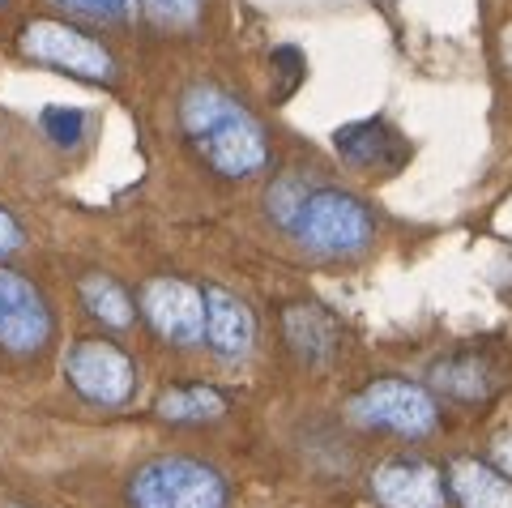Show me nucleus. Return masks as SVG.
<instances>
[{
	"instance_id": "f257e3e1",
	"label": "nucleus",
	"mask_w": 512,
	"mask_h": 508,
	"mask_svg": "<svg viewBox=\"0 0 512 508\" xmlns=\"http://www.w3.org/2000/svg\"><path fill=\"white\" fill-rule=\"evenodd\" d=\"M180 129L205 163L227 180H248L269 163L265 133L252 111L218 86H188L180 99Z\"/></svg>"
},
{
	"instance_id": "f03ea898",
	"label": "nucleus",
	"mask_w": 512,
	"mask_h": 508,
	"mask_svg": "<svg viewBox=\"0 0 512 508\" xmlns=\"http://www.w3.org/2000/svg\"><path fill=\"white\" fill-rule=\"evenodd\" d=\"M133 508H227V483L197 457H150L128 479Z\"/></svg>"
},
{
	"instance_id": "9b49d317",
	"label": "nucleus",
	"mask_w": 512,
	"mask_h": 508,
	"mask_svg": "<svg viewBox=\"0 0 512 508\" xmlns=\"http://www.w3.org/2000/svg\"><path fill=\"white\" fill-rule=\"evenodd\" d=\"M333 150H338L350 167L363 171H393L402 167L406 146L397 141V133L384 120H355L346 129L333 133Z\"/></svg>"
},
{
	"instance_id": "aec40b11",
	"label": "nucleus",
	"mask_w": 512,
	"mask_h": 508,
	"mask_svg": "<svg viewBox=\"0 0 512 508\" xmlns=\"http://www.w3.org/2000/svg\"><path fill=\"white\" fill-rule=\"evenodd\" d=\"M60 5L73 13H86V18H120V13H128L133 0H60Z\"/></svg>"
},
{
	"instance_id": "f3484780",
	"label": "nucleus",
	"mask_w": 512,
	"mask_h": 508,
	"mask_svg": "<svg viewBox=\"0 0 512 508\" xmlns=\"http://www.w3.org/2000/svg\"><path fill=\"white\" fill-rule=\"evenodd\" d=\"M308 180L303 176H282L274 188H269V214H274L286 231H291V222H295V214L303 210V201H308Z\"/></svg>"
},
{
	"instance_id": "2eb2a0df",
	"label": "nucleus",
	"mask_w": 512,
	"mask_h": 508,
	"mask_svg": "<svg viewBox=\"0 0 512 508\" xmlns=\"http://www.w3.org/2000/svg\"><path fill=\"white\" fill-rule=\"evenodd\" d=\"M431 385H436L444 398L478 402V398H487L491 393V376L474 355H453V359H444V363L431 368Z\"/></svg>"
},
{
	"instance_id": "4468645a",
	"label": "nucleus",
	"mask_w": 512,
	"mask_h": 508,
	"mask_svg": "<svg viewBox=\"0 0 512 508\" xmlns=\"http://www.w3.org/2000/svg\"><path fill=\"white\" fill-rule=\"evenodd\" d=\"M158 415L167 423H218L227 415V398L210 385H175L158 398Z\"/></svg>"
},
{
	"instance_id": "423d86ee",
	"label": "nucleus",
	"mask_w": 512,
	"mask_h": 508,
	"mask_svg": "<svg viewBox=\"0 0 512 508\" xmlns=\"http://www.w3.org/2000/svg\"><path fill=\"white\" fill-rule=\"evenodd\" d=\"M350 415L363 427H384L397 436H427L436 427V402L414 380H376L350 402Z\"/></svg>"
},
{
	"instance_id": "0eeeda50",
	"label": "nucleus",
	"mask_w": 512,
	"mask_h": 508,
	"mask_svg": "<svg viewBox=\"0 0 512 508\" xmlns=\"http://www.w3.org/2000/svg\"><path fill=\"white\" fill-rule=\"evenodd\" d=\"M52 342V308L30 278L0 269V346L13 355H35Z\"/></svg>"
},
{
	"instance_id": "ddd939ff",
	"label": "nucleus",
	"mask_w": 512,
	"mask_h": 508,
	"mask_svg": "<svg viewBox=\"0 0 512 508\" xmlns=\"http://www.w3.org/2000/svg\"><path fill=\"white\" fill-rule=\"evenodd\" d=\"M282 333H286V342H291V351L299 359H308V363H320L333 351V342H338L333 316L325 308H316V304H291L286 308L282 312Z\"/></svg>"
},
{
	"instance_id": "dca6fc26",
	"label": "nucleus",
	"mask_w": 512,
	"mask_h": 508,
	"mask_svg": "<svg viewBox=\"0 0 512 508\" xmlns=\"http://www.w3.org/2000/svg\"><path fill=\"white\" fill-rule=\"evenodd\" d=\"M77 295H82V304L90 316H99L103 325H133V299H128V291L120 287L116 278H107V274H86L82 278V287H77Z\"/></svg>"
},
{
	"instance_id": "412c9836",
	"label": "nucleus",
	"mask_w": 512,
	"mask_h": 508,
	"mask_svg": "<svg viewBox=\"0 0 512 508\" xmlns=\"http://www.w3.org/2000/svg\"><path fill=\"white\" fill-rule=\"evenodd\" d=\"M22 240H26V235H22V222L13 218V214L5 210V205H0V257L18 252V248H22Z\"/></svg>"
},
{
	"instance_id": "a211bd4d",
	"label": "nucleus",
	"mask_w": 512,
	"mask_h": 508,
	"mask_svg": "<svg viewBox=\"0 0 512 508\" xmlns=\"http://www.w3.org/2000/svg\"><path fill=\"white\" fill-rule=\"evenodd\" d=\"M43 129H47V137H52L56 146H73V141L82 137V129H86V116L82 111H69V107H47L43 111Z\"/></svg>"
},
{
	"instance_id": "6ab92c4d",
	"label": "nucleus",
	"mask_w": 512,
	"mask_h": 508,
	"mask_svg": "<svg viewBox=\"0 0 512 508\" xmlns=\"http://www.w3.org/2000/svg\"><path fill=\"white\" fill-rule=\"evenodd\" d=\"M201 5L205 0H146L150 18L163 22V26H192L197 22V13H201Z\"/></svg>"
},
{
	"instance_id": "4be33fe9",
	"label": "nucleus",
	"mask_w": 512,
	"mask_h": 508,
	"mask_svg": "<svg viewBox=\"0 0 512 508\" xmlns=\"http://www.w3.org/2000/svg\"><path fill=\"white\" fill-rule=\"evenodd\" d=\"M495 457H500L504 466H512V436H500V440H495Z\"/></svg>"
},
{
	"instance_id": "7ed1b4c3",
	"label": "nucleus",
	"mask_w": 512,
	"mask_h": 508,
	"mask_svg": "<svg viewBox=\"0 0 512 508\" xmlns=\"http://www.w3.org/2000/svg\"><path fill=\"white\" fill-rule=\"evenodd\" d=\"M291 231L312 252L350 257V252H363L367 240H372V214H367L359 197L342 193V188H312L303 210L291 222Z\"/></svg>"
},
{
	"instance_id": "f8f14e48",
	"label": "nucleus",
	"mask_w": 512,
	"mask_h": 508,
	"mask_svg": "<svg viewBox=\"0 0 512 508\" xmlns=\"http://www.w3.org/2000/svg\"><path fill=\"white\" fill-rule=\"evenodd\" d=\"M448 491L461 508H512V483L478 457H457L448 466Z\"/></svg>"
},
{
	"instance_id": "9d476101",
	"label": "nucleus",
	"mask_w": 512,
	"mask_h": 508,
	"mask_svg": "<svg viewBox=\"0 0 512 508\" xmlns=\"http://www.w3.org/2000/svg\"><path fill=\"white\" fill-rule=\"evenodd\" d=\"M205 342L222 359H239L252 351L256 342V321L248 304L222 287H205Z\"/></svg>"
},
{
	"instance_id": "39448f33",
	"label": "nucleus",
	"mask_w": 512,
	"mask_h": 508,
	"mask_svg": "<svg viewBox=\"0 0 512 508\" xmlns=\"http://www.w3.org/2000/svg\"><path fill=\"white\" fill-rule=\"evenodd\" d=\"M64 376L69 385L94 406H124L137 389V368L116 342L82 338L64 355Z\"/></svg>"
},
{
	"instance_id": "1a4fd4ad",
	"label": "nucleus",
	"mask_w": 512,
	"mask_h": 508,
	"mask_svg": "<svg viewBox=\"0 0 512 508\" xmlns=\"http://www.w3.org/2000/svg\"><path fill=\"white\" fill-rule=\"evenodd\" d=\"M372 496L384 508H444V479L423 457H393L376 466Z\"/></svg>"
},
{
	"instance_id": "6e6552de",
	"label": "nucleus",
	"mask_w": 512,
	"mask_h": 508,
	"mask_svg": "<svg viewBox=\"0 0 512 508\" xmlns=\"http://www.w3.org/2000/svg\"><path fill=\"white\" fill-rule=\"evenodd\" d=\"M141 316L158 338L192 346L205 338V291H197L184 278H150L141 287Z\"/></svg>"
},
{
	"instance_id": "20e7f679",
	"label": "nucleus",
	"mask_w": 512,
	"mask_h": 508,
	"mask_svg": "<svg viewBox=\"0 0 512 508\" xmlns=\"http://www.w3.org/2000/svg\"><path fill=\"white\" fill-rule=\"evenodd\" d=\"M22 52L47 69L86 77V82H107V77H116V60H111L107 47L99 39L82 35V30L69 26V22H52V18L30 22L22 30Z\"/></svg>"
}]
</instances>
